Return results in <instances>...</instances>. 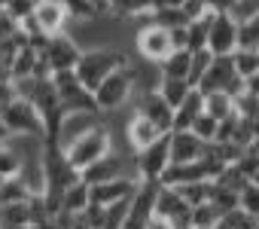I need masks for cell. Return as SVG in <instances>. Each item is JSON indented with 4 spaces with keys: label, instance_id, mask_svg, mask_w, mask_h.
<instances>
[{
    "label": "cell",
    "instance_id": "obj_38",
    "mask_svg": "<svg viewBox=\"0 0 259 229\" xmlns=\"http://www.w3.org/2000/svg\"><path fill=\"white\" fill-rule=\"evenodd\" d=\"M64 7H67L70 22H92V19H98V16H101V13L95 10L92 0H64Z\"/></svg>",
    "mask_w": 259,
    "mask_h": 229
},
{
    "label": "cell",
    "instance_id": "obj_45",
    "mask_svg": "<svg viewBox=\"0 0 259 229\" xmlns=\"http://www.w3.org/2000/svg\"><path fill=\"white\" fill-rule=\"evenodd\" d=\"M183 13L189 16V22H198V19H204L210 10L204 7V0H186V4H183Z\"/></svg>",
    "mask_w": 259,
    "mask_h": 229
},
{
    "label": "cell",
    "instance_id": "obj_37",
    "mask_svg": "<svg viewBox=\"0 0 259 229\" xmlns=\"http://www.w3.org/2000/svg\"><path fill=\"white\" fill-rule=\"evenodd\" d=\"M238 49H259V16L238 25Z\"/></svg>",
    "mask_w": 259,
    "mask_h": 229
},
{
    "label": "cell",
    "instance_id": "obj_47",
    "mask_svg": "<svg viewBox=\"0 0 259 229\" xmlns=\"http://www.w3.org/2000/svg\"><path fill=\"white\" fill-rule=\"evenodd\" d=\"M186 0H156V7L153 10H168V7H183Z\"/></svg>",
    "mask_w": 259,
    "mask_h": 229
},
{
    "label": "cell",
    "instance_id": "obj_25",
    "mask_svg": "<svg viewBox=\"0 0 259 229\" xmlns=\"http://www.w3.org/2000/svg\"><path fill=\"white\" fill-rule=\"evenodd\" d=\"M204 113H210L213 120H229V117H235V98L229 95V92H210V95H204Z\"/></svg>",
    "mask_w": 259,
    "mask_h": 229
},
{
    "label": "cell",
    "instance_id": "obj_42",
    "mask_svg": "<svg viewBox=\"0 0 259 229\" xmlns=\"http://www.w3.org/2000/svg\"><path fill=\"white\" fill-rule=\"evenodd\" d=\"M213 64V52L210 49H201V52H192V70H189V83L198 86L201 77L207 73V67Z\"/></svg>",
    "mask_w": 259,
    "mask_h": 229
},
{
    "label": "cell",
    "instance_id": "obj_15",
    "mask_svg": "<svg viewBox=\"0 0 259 229\" xmlns=\"http://www.w3.org/2000/svg\"><path fill=\"white\" fill-rule=\"evenodd\" d=\"M238 77H241V73L235 70L232 55H213V64L207 67V73L201 77V83H198L195 89H201L204 95H210V92H229V86H232Z\"/></svg>",
    "mask_w": 259,
    "mask_h": 229
},
{
    "label": "cell",
    "instance_id": "obj_50",
    "mask_svg": "<svg viewBox=\"0 0 259 229\" xmlns=\"http://www.w3.org/2000/svg\"><path fill=\"white\" fill-rule=\"evenodd\" d=\"M67 229H95V226H92V223H85L82 217H76V220H73V223H70Z\"/></svg>",
    "mask_w": 259,
    "mask_h": 229
},
{
    "label": "cell",
    "instance_id": "obj_7",
    "mask_svg": "<svg viewBox=\"0 0 259 229\" xmlns=\"http://www.w3.org/2000/svg\"><path fill=\"white\" fill-rule=\"evenodd\" d=\"M171 168V132L162 135L153 147L135 153V171L141 180H162Z\"/></svg>",
    "mask_w": 259,
    "mask_h": 229
},
{
    "label": "cell",
    "instance_id": "obj_32",
    "mask_svg": "<svg viewBox=\"0 0 259 229\" xmlns=\"http://www.w3.org/2000/svg\"><path fill=\"white\" fill-rule=\"evenodd\" d=\"M128 208H132V199H122V202H116V205H107V208H104L101 229H122L125 220H128Z\"/></svg>",
    "mask_w": 259,
    "mask_h": 229
},
{
    "label": "cell",
    "instance_id": "obj_31",
    "mask_svg": "<svg viewBox=\"0 0 259 229\" xmlns=\"http://www.w3.org/2000/svg\"><path fill=\"white\" fill-rule=\"evenodd\" d=\"M150 22H156V25H162V28H183V25H189V16L183 13V7H168V10H153L150 13Z\"/></svg>",
    "mask_w": 259,
    "mask_h": 229
},
{
    "label": "cell",
    "instance_id": "obj_23",
    "mask_svg": "<svg viewBox=\"0 0 259 229\" xmlns=\"http://www.w3.org/2000/svg\"><path fill=\"white\" fill-rule=\"evenodd\" d=\"M92 205V186L79 177L73 186H67V193H64V211L67 214H85V208Z\"/></svg>",
    "mask_w": 259,
    "mask_h": 229
},
{
    "label": "cell",
    "instance_id": "obj_24",
    "mask_svg": "<svg viewBox=\"0 0 259 229\" xmlns=\"http://www.w3.org/2000/svg\"><path fill=\"white\" fill-rule=\"evenodd\" d=\"M156 0H110V13L119 19H147Z\"/></svg>",
    "mask_w": 259,
    "mask_h": 229
},
{
    "label": "cell",
    "instance_id": "obj_27",
    "mask_svg": "<svg viewBox=\"0 0 259 229\" xmlns=\"http://www.w3.org/2000/svg\"><path fill=\"white\" fill-rule=\"evenodd\" d=\"M37 61H40V52H37L34 46H25V49H19V55H16V58H13V64H10V73H13V80L34 77V70H37Z\"/></svg>",
    "mask_w": 259,
    "mask_h": 229
},
{
    "label": "cell",
    "instance_id": "obj_12",
    "mask_svg": "<svg viewBox=\"0 0 259 229\" xmlns=\"http://www.w3.org/2000/svg\"><path fill=\"white\" fill-rule=\"evenodd\" d=\"M207 49L213 55H235L238 52V22L229 13H213Z\"/></svg>",
    "mask_w": 259,
    "mask_h": 229
},
{
    "label": "cell",
    "instance_id": "obj_43",
    "mask_svg": "<svg viewBox=\"0 0 259 229\" xmlns=\"http://www.w3.org/2000/svg\"><path fill=\"white\" fill-rule=\"evenodd\" d=\"M37 7H40V0H10V4H7V13L22 25L25 19H31V16L37 13Z\"/></svg>",
    "mask_w": 259,
    "mask_h": 229
},
{
    "label": "cell",
    "instance_id": "obj_6",
    "mask_svg": "<svg viewBox=\"0 0 259 229\" xmlns=\"http://www.w3.org/2000/svg\"><path fill=\"white\" fill-rule=\"evenodd\" d=\"M110 150H113V138H110L107 126H98V129H92L89 135H82L73 147H67V159H70V165L82 174L89 165H95L98 159H104Z\"/></svg>",
    "mask_w": 259,
    "mask_h": 229
},
{
    "label": "cell",
    "instance_id": "obj_3",
    "mask_svg": "<svg viewBox=\"0 0 259 229\" xmlns=\"http://www.w3.org/2000/svg\"><path fill=\"white\" fill-rule=\"evenodd\" d=\"M43 171H46V193H52V196H64L67 186H73L82 177L70 165L67 150H61L52 141H46V150H43Z\"/></svg>",
    "mask_w": 259,
    "mask_h": 229
},
{
    "label": "cell",
    "instance_id": "obj_33",
    "mask_svg": "<svg viewBox=\"0 0 259 229\" xmlns=\"http://www.w3.org/2000/svg\"><path fill=\"white\" fill-rule=\"evenodd\" d=\"M220 220H223V214L217 211L213 202H204V205L192 208V229H217Z\"/></svg>",
    "mask_w": 259,
    "mask_h": 229
},
{
    "label": "cell",
    "instance_id": "obj_9",
    "mask_svg": "<svg viewBox=\"0 0 259 229\" xmlns=\"http://www.w3.org/2000/svg\"><path fill=\"white\" fill-rule=\"evenodd\" d=\"M138 177V171H135V159H128L125 153H119L116 147L104 156V159H98L95 165H89L85 171H82V180L89 183V186H95V183H107V180H116V177Z\"/></svg>",
    "mask_w": 259,
    "mask_h": 229
},
{
    "label": "cell",
    "instance_id": "obj_53",
    "mask_svg": "<svg viewBox=\"0 0 259 229\" xmlns=\"http://www.w3.org/2000/svg\"><path fill=\"white\" fill-rule=\"evenodd\" d=\"M0 229H10V226H0Z\"/></svg>",
    "mask_w": 259,
    "mask_h": 229
},
{
    "label": "cell",
    "instance_id": "obj_17",
    "mask_svg": "<svg viewBox=\"0 0 259 229\" xmlns=\"http://www.w3.org/2000/svg\"><path fill=\"white\" fill-rule=\"evenodd\" d=\"M138 186H141V177H116V180H107V183H95L92 186V202H98V205H116V202H122V199H132L135 193H138Z\"/></svg>",
    "mask_w": 259,
    "mask_h": 229
},
{
    "label": "cell",
    "instance_id": "obj_26",
    "mask_svg": "<svg viewBox=\"0 0 259 229\" xmlns=\"http://www.w3.org/2000/svg\"><path fill=\"white\" fill-rule=\"evenodd\" d=\"M195 86L189 83V80H171V77H162V83H159V92L165 95V101L177 110L186 98H189V92H192Z\"/></svg>",
    "mask_w": 259,
    "mask_h": 229
},
{
    "label": "cell",
    "instance_id": "obj_41",
    "mask_svg": "<svg viewBox=\"0 0 259 229\" xmlns=\"http://www.w3.org/2000/svg\"><path fill=\"white\" fill-rule=\"evenodd\" d=\"M235 113L241 120H259V95L253 92H244L235 98Z\"/></svg>",
    "mask_w": 259,
    "mask_h": 229
},
{
    "label": "cell",
    "instance_id": "obj_34",
    "mask_svg": "<svg viewBox=\"0 0 259 229\" xmlns=\"http://www.w3.org/2000/svg\"><path fill=\"white\" fill-rule=\"evenodd\" d=\"M180 189V196L192 205V208H198V205H204V202H210V189H213V180H198V183H186V186H177Z\"/></svg>",
    "mask_w": 259,
    "mask_h": 229
},
{
    "label": "cell",
    "instance_id": "obj_44",
    "mask_svg": "<svg viewBox=\"0 0 259 229\" xmlns=\"http://www.w3.org/2000/svg\"><path fill=\"white\" fill-rule=\"evenodd\" d=\"M229 16H232L238 25L247 22V19H253V16H259V0H235V7H232Z\"/></svg>",
    "mask_w": 259,
    "mask_h": 229
},
{
    "label": "cell",
    "instance_id": "obj_54",
    "mask_svg": "<svg viewBox=\"0 0 259 229\" xmlns=\"http://www.w3.org/2000/svg\"><path fill=\"white\" fill-rule=\"evenodd\" d=\"M256 229H259V220H256Z\"/></svg>",
    "mask_w": 259,
    "mask_h": 229
},
{
    "label": "cell",
    "instance_id": "obj_30",
    "mask_svg": "<svg viewBox=\"0 0 259 229\" xmlns=\"http://www.w3.org/2000/svg\"><path fill=\"white\" fill-rule=\"evenodd\" d=\"M210 19H213V13H207V16L198 19V22H189V52L207 49V40H210Z\"/></svg>",
    "mask_w": 259,
    "mask_h": 229
},
{
    "label": "cell",
    "instance_id": "obj_8",
    "mask_svg": "<svg viewBox=\"0 0 259 229\" xmlns=\"http://www.w3.org/2000/svg\"><path fill=\"white\" fill-rule=\"evenodd\" d=\"M135 46H138V55H141L144 61H150V64H159V61H165V58L174 52L171 31L162 28V25H156V22L138 28V34H135Z\"/></svg>",
    "mask_w": 259,
    "mask_h": 229
},
{
    "label": "cell",
    "instance_id": "obj_13",
    "mask_svg": "<svg viewBox=\"0 0 259 229\" xmlns=\"http://www.w3.org/2000/svg\"><path fill=\"white\" fill-rule=\"evenodd\" d=\"M82 46L64 31V34H55L52 40H49V46L43 49V55L49 58V64H52V70H76V64H79V58H82Z\"/></svg>",
    "mask_w": 259,
    "mask_h": 229
},
{
    "label": "cell",
    "instance_id": "obj_10",
    "mask_svg": "<svg viewBox=\"0 0 259 229\" xmlns=\"http://www.w3.org/2000/svg\"><path fill=\"white\" fill-rule=\"evenodd\" d=\"M156 217L168 220L174 229H192V205L180 196L177 186H165L159 189V199H156Z\"/></svg>",
    "mask_w": 259,
    "mask_h": 229
},
{
    "label": "cell",
    "instance_id": "obj_49",
    "mask_svg": "<svg viewBox=\"0 0 259 229\" xmlns=\"http://www.w3.org/2000/svg\"><path fill=\"white\" fill-rule=\"evenodd\" d=\"M150 229H174L168 220H162V217H153V223H150Z\"/></svg>",
    "mask_w": 259,
    "mask_h": 229
},
{
    "label": "cell",
    "instance_id": "obj_52",
    "mask_svg": "<svg viewBox=\"0 0 259 229\" xmlns=\"http://www.w3.org/2000/svg\"><path fill=\"white\" fill-rule=\"evenodd\" d=\"M55 4H64V0H55Z\"/></svg>",
    "mask_w": 259,
    "mask_h": 229
},
{
    "label": "cell",
    "instance_id": "obj_4",
    "mask_svg": "<svg viewBox=\"0 0 259 229\" xmlns=\"http://www.w3.org/2000/svg\"><path fill=\"white\" fill-rule=\"evenodd\" d=\"M52 83L61 95V104L67 113H79V110H89V113H101L98 101H95V92L82 86V80L76 77V70H55L52 73Z\"/></svg>",
    "mask_w": 259,
    "mask_h": 229
},
{
    "label": "cell",
    "instance_id": "obj_29",
    "mask_svg": "<svg viewBox=\"0 0 259 229\" xmlns=\"http://www.w3.org/2000/svg\"><path fill=\"white\" fill-rule=\"evenodd\" d=\"M22 168H25V162H22L19 150L10 141H4V144H0V174H4V177H19Z\"/></svg>",
    "mask_w": 259,
    "mask_h": 229
},
{
    "label": "cell",
    "instance_id": "obj_35",
    "mask_svg": "<svg viewBox=\"0 0 259 229\" xmlns=\"http://www.w3.org/2000/svg\"><path fill=\"white\" fill-rule=\"evenodd\" d=\"M210 202H213V205H217V211L226 217V214H232V211L238 208V193L213 180V189H210Z\"/></svg>",
    "mask_w": 259,
    "mask_h": 229
},
{
    "label": "cell",
    "instance_id": "obj_20",
    "mask_svg": "<svg viewBox=\"0 0 259 229\" xmlns=\"http://www.w3.org/2000/svg\"><path fill=\"white\" fill-rule=\"evenodd\" d=\"M201 113H204V92L201 89H192L189 98L174 110V132H189Z\"/></svg>",
    "mask_w": 259,
    "mask_h": 229
},
{
    "label": "cell",
    "instance_id": "obj_19",
    "mask_svg": "<svg viewBox=\"0 0 259 229\" xmlns=\"http://www.w3.org/2000/svg\"><path fill=\"white\" fill-rule=\"evenodd\" d=\"M34 19L40 22V28L46 34H64L70 28V16H67V7L64 4H55V0H40V7L34 13Z\"/></svg>",
    "mask_w": 259,
    "mask_h": 229
},
{
    "label": "cell",
    "instance_id": "obj_36",
    "mask_svg": "<svg viewBox=\"0 0 259 229\" xmlns=\"http://www.w3.org/2000/svg\"><path fill=\"white\" fill-rule=\"evenodd\" d=\"M232 61H235V70L247 80V77H253V73H259V49H238L235 55H232Z\"/></svg>",
    "mask_w": 259,
    "mask_h": 229
},
{
    "label": "cell",
    "instance_id": "obj_11",
    "mask_svg": "<svg viewBox=\"0 0 259 229\" xmlns=\"http://www.w3.org/2000/svg\"><path fill=\"white\" fill-rule=\"evenodd\" d=\"M135 113L153 120L162 132H174V107L165 101V95H162L159 89H153V92H138Z\"/></svg>",
    "mask_w": 259,
    "mask_h": 229
},
{
    "label": "cell",
    "instance_id": "obj_48",
    "mask_svg": "<svg viewBox=\"0 0 259 229\" xmlns=\"http://www.w3.org/2000/svg\"><path fill=\"white\" fill-rule=\"evenodd\" d=\"M247 92H253V95H259V73H253V77H247Z\"/></svg>",
    "mask_w": 259,
    "mask_h": 229
},
{
    "label": "cell",
    "instance_id": "obj_22",
    "mask_svg": "<svg viewBox=\"0 0 259 229\" xmlns=\"http://www.w3.org/2000/svg\"><path fill=\"white\" fill-rule=\"evenodd\" d=\"M0 226H10V229H31V205L25 202H10V205H0Z\"/></svg>",
    "mask_w": 259,
    "mask_h": 229
},
{
    "label": "cell",
    "instance_id": "obj_51",
    "mask_svg": "<svg viewBox=\"0 0 259 229\" xmlns=\"http://www.w3.org/2000/svg\"><path fill=\"white\" fill-rule=\"evenodd\" d=\"M4 180H7V177H4V174H0V186H4Z\"/></svg>",
    "mask_w": 259,
    "mask_h": 229
},
{
    "label": "cell",
    "instance_id": "obj_2",
    "mask_svg": "<svg viewBox=\"0 0 259 229\" xmlns=\"http://www.w3.org/2000/svg\"><path fill=\"white\" fill-rule=\"evenodd\" d=\"M135 92H138V73H135L132 64H128V67L113 70V73L95 89V101H98L101 113H116V110H122L128 101L135 98Z\"/></svg>",
    "mask_w": 259,
    "mask_h": 229
},
{
    "label": "cell",
    "instance_id": "obj_46",
    "mask_svg": "<svg viewBox=\"0 0 259 229\" xmlns=\"http://www.w3.org/2000/svg\"><path fill=\"white\" fill-rule=\"evenodd\" d=\"M204 7H207L210 13H232L235 0H204Z\"/></svg>",
    "mask_w": 259,
    "mask_h": 229
},
{
    "label": "cell",
    "instance_id": "obj_40",
    "mask_svg": "<svg viewBox=\"0 0 259 229\" xmlns=\"http://www.w3.org/2000/svg\"><path fill=\"white\" fill-rule=\"evenodd\" d=\"M189 132H195L204 144H213V141H217V132H220V120H213L210 113H201V117L195 120V126H192Z\"/></svg>",
    "mask_w": 259,
    "mask_h": 229
},
{
    "label": "cell",
    "instance_id": "obj_21",
    "mask_svg": "<svg viewBox=\"0 0 259 229\" xmlns=\"http://www.w3.org/2000/svg\"><path fill=\"white\" fill-rule=\"evenodd\" d=\"M159 70H162V77H171V80H189L192 52L189 49H174L165 61H159Z\"/></svg>",
    "mask_w": 259,
    "mask_h": 229
},
{
    "label": "cell",
    "instance_id": "obj_14",
    "mask_svg": "<svg viewBox=\"0 0 259 229\" xmlns=\"http://www.w3.org/2000/svg\"><path fill=\"white\" fill-rule=\"evenodd\" d=\"M98 126H101V113H89V110L67 113L52 144H58L61 150H67V147H73L82 135H89V132H92V129H98Z\"/></svg>",
    "mask_w": 259,
    "mask_h": 229
},
{
    "label": "cell",
    "instance_id": "obj_39",
    "mask_svg": "<svg viewBox=\"0 0 259 229\" xmlns=\"http://www.w3.org/2000/svg\"><path fill=\"white\" fill-rule=\"evenodd\" d=\"M238 208L247 211L250 217H259V180H250V183L238 193Z\"/></svg>",
    "mask_w": 259,
    "mask_h": 229
},
{
    "label": "cell",
    "instance_id": "obj_55",
    "mask_svg": "<svg viewBox=\"0 0 259 229\" xmlns=\"http://www.w3.org/2000/svg\"><path fill=\"white\" fill-rule=\"evenodd\" d=\"M256 180H259V177H256Z\"/></svg>",
    "mask_w": 259,
    "mask_h": 229
},
{
    "label": "cell",
    "instance_id": "obj_18",
    "mask_svg": "<svg viewBox=\"0 0 259 229\" xmlns=\"http://www.w3.org/2000/svg\"><path fill=\"white\" fill-rule=\"evenodd\" d=\"M207 153V144L195 132H171V162H198Z\"/></svg>",
    "mask_w": 259,
    "mask_h": 229
},
{
    "label": "cell",
    "instance_id": "obj_5",
    "mask_svg": "<svg viewBox=\"0 0 259 229\" xmlns=\"http://www.w3.org/2000/svg\"><path fill=\"white\" fill-rule=\"evenodd\" d=\"M4 126L10 129V135H37V138H46V123L40 117V110L28 101V98H13L7 104V110L0 113Z\"/></svg>",
    "mask_w": 259,
    "mask_h": 229
},
{
    "label": "cell",
    "instance_id": "obj_1",
    "mask_svg": "<svg viewBox=\"0 0 259 229\" xmlns=\"http://www.w3.org/2000/svg\"><path fill=\"white\" fill-rule=\"evenodd\" d=\"M132 61H128V55L119 49V46H98V49H85L79 64H76V77L82 80L85 89H98L113 70L119 67H128Z\"/></svg>",
    "mask_w": 259,
    "mask_h": 229
},
{
    "label": "cell",
    "instance_id": "obj_16",
    "mask_svg": "<svg viewBox=\"0 0 259 229\" xmlns=\"http://www.w3.org/2000/svg\"><path fill=\"white\" fill-rule=\"evenodd\" d=\"M162 135H168V132H162L153 120L141 117V113H132V120H128V126H125V141H128V147H132L135 153L153 147Z\"/></svg>",
    "mask_w": 259,
    "mask_h": 229
},
{
    "label": "cell",
    "instance_id": "obj_28",
    "mask_svg": "<svg viewBox=\"0 0 259 229\" xmlns=\"http://www.w3.org/2000/svg\"><path fill=\"white\" fill-rule=\"evenodd\" d=\"M34 193L28 189V183H25V177L19 174V177H7L4 180V186H0V205H10V202H25V199H31Z\"/></svg>",
    "mask_w": 259,
    "mask_h": 229
}]
</instances>
